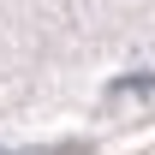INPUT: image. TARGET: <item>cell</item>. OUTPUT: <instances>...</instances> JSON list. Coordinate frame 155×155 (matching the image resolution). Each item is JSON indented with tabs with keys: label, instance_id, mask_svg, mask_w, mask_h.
Listing matches in <instances>:
<instances>
[{
	"label": "cell",
	"instance_id": "6da1fadb",
	"mask_svg": "<svg viewBox=\"0 0 155 155\" xmlns=\"http://www.w3.org/2000/svg\"><path fill=\"white\" fill-rule=\"evenodd\" d=\"M0 155H18V149H0Z\"/></svg>",
	"mask_w": 155,
	"mask_h": 155
}]
</instances>
